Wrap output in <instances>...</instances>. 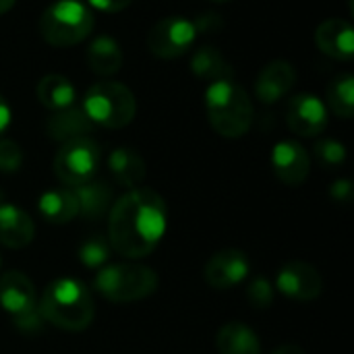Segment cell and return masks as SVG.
Wrapping results in <instances>:
<instances>
[{"label":"cell","mask_w":354,"mask_h":354,"mask_svg":"<svg viewBox=\"0 0 354 354\" xmlns=\"http://www.w3.org/2000/svg\"><path fill=\"white\" fill-rule=\"evenodd\" d=\"M168 209L151 189H131L110 207L108 243L127 259L147 257L166 232Z\"/></svg>","instance_id":"1"},{"label":"cell","mask_w":354,"mask_h":354,"mask_svg":"<svg viewBox=\"0 0 354 354\" xmlns=\"http://www.w3.org/2000/svg\"><path fill=\"white\" fill-rule=\"evenodd\" d=\"M39 313L44 322L66 330V332H81L93 322V299L87 286L73 278H60L46 286Z\"/></svg>","instance_id":"2"},{"label":"cell","mask_w":354,"mask_h":354,"mask_svg":"<svg viewBox=\"0 0 354 354\" xmlns=\"http://www.w3.org/2000/svg\"><path fill=\"white\" fill-rule=\"evenodd\" d=\"M205 112L214 131L222 137H243L253 124V102L232 79L214 81L205 89Z\"/></svg>","instance_id":"3"},{"label":"cell","mask_w":354,"mask_h":354,"mask_svg":"<svg viewBox=\"0 0 354 354\" xmlns=\"http://www.w3.org/2000/svg\"><path fill=\"white\" fill-rule=\"evenodd\" d=\"M93 29V12L81 0H56L39 17L41 37L56 48L83 41Z\"/></svg>","instance_id":"4"},{"label":"cell","mask_w":354,"mask_h":354,"mask_svg":"<svg viewBox=\"0 0 354 354\" xmlns=\"http://www.w3.org/2000/svg\"><path fill=\"white\" fill-rule=\"evenodd\" d=\"M81 108L93 124L120 129L135 118L137 100L133 91L118 81H97L87 89Z\"/></svg>","instance_id":"5"},{"label":"cell","mask_w":354,"mask_h":354,"mask_svg":"<svg viewBox=\"0 0 354 354\" xmlns=\"http://www.w3.org/2000/svg\"><path fill=\"white\" fill-rule=\"evenodd\" d=\"M95 288L112 303H135L156 292L158 274L139 263H114L97 272Z\"/></svg>","instance_id":"6"},{"label":"cell","mask_w":354,"mask_h":354,"mask_svg":"<svg viewBox=\"0 0 354 354\" xmlns=\"http://www.w3.org/2000/svg\"><path fill=\"white\" fill-rule=\"evenodd\" d=\"M100 160L102 151L97 143L89 137H79L60 145L54 158V172L60 183L68 187H79L95 176Z\"/></svg>","instance_id":"7"},{"label":"cell","mask_w":354,"mask_h":354,"mask_svg":"<svg viewBox=\"0 0 354 354\" xmlns=\"http://www.w3.org/2000/svg\"><path fill=\"white\" fill-rule=\"evenodd\" d=\"M195 37H197V29L193 21L178 15H170L160 19L151 27V31L147 33V46L151 54H156L158 58L172 60L187 54L195 44Z\"/></svg>","instance_id":"8"},{"label":"cell","mask_w":354,"mask_h":354,"mask_svg":"<svg viewBox=\"0 0 354 354\" xmlns=\"http://www.w3.org/2000/svg\"><path fill=\"white\" fill-rule=\"evenodd\" d=\"M249 257L239 249H224L209 257L203 276L205 282L216 290H230L249 276Z\"/></svg>","instance_id":"9"},{"label":"cell","mask_w":354,"mask_h":354,"mask_svg":"<svg viewBox=\"0 0 354 354\" xmlns=\"http://www.w3.org/2000/svg\"><path fill=\"white\" fill-rule=\"evenodd\" d=\"M276 288L292 301H315L324 292V280L313 266L292 261L278 272Z\"/></svg>","instance_id":"10"},{"label":"cell","mask_w":354,"mask_h":354,"mask_svg":"<svg viewBox=\"0 0 354 354\" xmlns=\"http://www.w3.org/2000/svg\"><path fill=\"white\" fill-rule=\"evenodd\" d=\"M286 122L292 133L301 137H315L328 124V108L317 95L299 93L288 102Z\"/></svg>","instance_id":"11"},{"label":"cell","mask_w":354,"mask_h":354,"mask_svg":"<svg viewBox=\"0 0 354 354\" xmlns=\"http://www.w3.org/2000/svg\"><path fill=\"white\" fill-rule=\"evenodd\" d=\"M272 170L284 185L297 187L307 180L311 160L307 149L299 141H280L272 149Z\"/></svg>","instance_id":"12"},{"label":"cell","mask_w":354,"mask_h":354,"mask_svg":"<svg viewBox=\"0 0 354 354\" xmlns=\"http://www.w3.org/2000/svg\"><path fill=\"white\" fill-rule=\"evenodd\" d=\"M297 83V71L288 60L268 62L255 83V93L263 104H274L282 100Z\"/></svg>","instance_id":"13"},{"label":"cell","mask_w":354,"mask_h":354,"mask_svg":"<svg viewBox=\"0 0 354 354\" xmlns=\"http://www.w3.org/2000/svg\"><path fill=\"white\" fill-rule=\"evenodd\" d=\"M35 288L31 280L21 272H4L0 276V307L12 317L23 315L35 307Z\"/></svg>","instance_id":"14"},{"label":"cell","mask_w":354,"mask_h":354,"mask_svg":"<svg viewBox=\"0 0 354 354\" xmlns=\"http://www.w3.org/2000/svg\"><path fill=\"white\" fill-rule=\"evenodd\" d=\"M317 48L336 60H351L354 56V29L342 19H328L315 31Z\"/></svg>","instance_id":"15"},{"label":"cell","mask_w":354,"mask_h":354,"mask_svg":"<svg viewBox=\"0 0 354 354\" xmlns=\"http://www.w3.org/2000/svg\"><path fill=\"white\" fill-rule=\"evenodd\" d=\"M93 131V122L79 106H68L62 110H54L46 122V133L52 141L66 143L79 137H87Z\"/></svg>","instance_id":"16"},{"label":"cell","mask_w":354,"mask_h":354,"mask_svg":"<svg viewBox=\"0 0 354 354\" xmlns=\"http://www.w3.org/2000/svg\"><path fill=\"white\" fill-rule=\"evenodd\" d=\"M35 226L27 212L12 203H0V245L23 249L33 241Z\"/></svg>","instance_id":"17"},{"label":"cell","mask_w":354,"mask_h":354,"mask_svg":"<svg viewBox=\"0 0 354 354\" xmlns=\"http://www.w3.org/2000/svg\"><path fill=\"white\" fill-rule=\"evenodd\" d=\"M83 220H100L112 207V189L104 180H87L73 189Z\"/></svg>","instance_id":"18"},{"label":"cell","mask_w":354,"mask_h":354,"mask_svg":"<svg viewBox=\"0 0 354 354\" xmlns=\"http://www.w3.org/2000/svg\"><path fill=\"white\" fill-rule=\"evenodd\" d=\"M37 209L48 224H68L79 216L77 197L71 189H50L37 199Z\"/></svg>","instance_id":"19"},{"label":"cell","mask_w":354,"mask_h":354,"mask_svg":"<svg viewBox=\"0 0 354 354\" xmlns=\"http://www.w3.org/2000/svg\"><path fill=\"white\" fill-rule=\"evenodd\" d=\"M216 348L220 354H261V342L249 326L232 322L218 332Z\"/></svg>","instance_id":"20"},{"label":"cell","mask_w":354,"mask_h":354,"mask_svg":"<svg viewBox=\"0 0 354 354\" xmlns=\"http://www.w3.org/2000/svg\"><path fill=\"white\" fill-rule=\"evenodd\" d=\"M108 168L112 176L127 189H137L145 178V162L131 147H118L108 158Z\"/></svg>","instance_id":"21"},{"label":"cell","mask_w":354,"mask_h":354,"mask_svg":"<svg viewBox=\"0 0 354 354\" xmlns=\"http://www.w3.org/2000/svg\"><path fill=\"white\" fill-rule=\"evenodd\" d=\"M87 64L100 77L114 75L122 66V52L112 37L100 35L87 48Z\"/></svg>","instance_id":"22"},{"label":"cell","mask_w":354,"mask_h":354,"mask_svg":"<svg viewBox=\"0 0 354 354\" xmlns=\"http://www.w3.org/2000/svg\"><path fill=\"white\" fill-rule=\"evenodd\" d=\"M35 95L48 110H62L75 104V87L62 75H46L35 87Z\"/></svg>","instance_id":"23"},{"label":"cell","mask_w":354,"mask_h":354,"mask_svg":"<svg viewBox=\"0 0 354 354\" xmlns=\"http://www.w3.org/2000/svg\"><path fill=\"white\" fill-rule=\"evenodd\" d=\"M191 68L199 79H205L209 83L232 79V66L226 60V56L216 50L214 46H203L195 52L191 60Z\"/></svg>","instance_id":"24"},{"label":"cell","mask_w":354,"mask_h":354,"mask_svg":"<svg viewBox=\"0 0 354 354\" xmlns=\"http://www.w3.org/2000/svg\"><path fill=\"white\" fill-rule=\"evenodd\" d=\"M328 104L340 118H351L354 112V77L338 75L328 87Z\"/></svg>","instance_id":"25"},{"label":"cell","mask_w":354,"mask_h":354,"mask_svg":"<svg viewBox=\"0 0 354 354\" xmlns=\"http://www.w3.org/2000/svg\"><path fill=\"white\" fill-rule=\"evenodd\" d=\"M110 257V243L104 236H91L79 247V259L85 268H102Z\"/></svg>","instance_id":"26"},{"label":"cell","mask_w":354,"mask_h":354,"mask_svg":"<svg viewBox=\"0 0 354 354\" xmlns=\"http://www.w3.org/2000/svg\"><path fill=\"white\" fill-rule=\"evenodd\" d=\"M315 156L317 160L328 166V168H336V166H342L344 160H346V147L336 141V139H322L315 143Z\"/></svg>","instance_id":"27"},{"label":"cell","mask_w":354,"mask_h":354,"mask_svg":"<svg viewBox=\"0 0 354 354\" xmlns=\"http://www.w3.org/2000/svg\"><path fill=\"white\" fill-rule=\"evenodd\" d=\"M247 301L255 309H268L274 303V286L266 278H255L247 288Z\"/></svg>","instance_id":"28"},{"label":"cell","mask_w":354,"mask_h":354,"mask_svg":"<svg viewBox=\"0 0 354 354\" xmlns=\"http://www.w3.org/2000/svg\"><path fill=\"white\" fill-rule=\"evenodd\" d=\"M23 164V151L17 141L0 139V172H17Z\"/></svg>","instance_id":"29"},{"label":"cell","mask_w":354,"mask_h":354,"mask_svg":"<svg viewBox=\"0 0 354 354\" xmlns=\"http://www.w3.org/2000/svg\"><path fill=\"white\" fill-rule=\"evenodd\" d=\"M12 322H15V328L19 332H23V334H27V336L39 334L44 330V324H46L41 313H39V309H33V311L23 313V315H17V317H12Z\"/></svg>","instance_id":"30"},{"label":"cell","mask_w":354,"mask_h":354,"mask_svg":"<svg viewBox=\"0 0 354 354\" xmlns=\"http://www.w3.org/2000/svg\"><path fill=\"white\" fill-rule=\"evenodd\" d=\"M330 195H332V199L336 201V203H344V205H348L351 201H353V183L351 180H346V178H340V180H336L332 187H330Z\"/></svg>","instance_id":"31"},{"label":"cell","mask_w":354,"mask_h":354,"mask_svg":"<svg viewBox=\"0 0 354 354\" xmlns=\"http://www.w3.org/2000/svg\"><path fill=\"white\" fill-rule=\"evenodd\" d=\"M89 4L97 10H106V12H118L122 8H127L131 4V0H89Z\"/></svg>","instance_id":"32"},{"label":"cell","mask_w":354,"mask_h":354,"mask_svg":"<svg viewBox=\"0 0 354 354\" xmlns=\"http://www.w3.org/2000/svg\"><path fill=\"white\" fill-rule=\"evenodd\" d=\"M8 124H10V108L4 102V97L0 95V135L8 129Z\"/></svg>","instance_id":"33"},{"label":"cell","mask_w":354,"mask_h":354,"mask_svg":"<svg viewBox=\"0 0 354 354\" xmlns=\"http://www.w3.org/2000/svg\"><path fill=\"white\" fill-rule=\"evenodd\" d=\"M272 354H307L301 346H295V344H284L280 348H276Z\"/></svg>","instance_id":"34"},{"label":"cell","mask_w":354,"mask_h":354,"mask_svg":"<svg viewBox=\"0 0 354 354\" xmlns=\"http://www.w3.org/2000/svg\"><path fill=\"white\" fill-rule=\"evenodd\" d=\"M15 4V0H0V15H4L6 10H10Z\"/></svg>","instance_id":"35"},{"label":"cell","mask_w":354,"mask_h":354,"mask_svg":"<svg viewBox=\"0 0 354 354\" xmlns=\"http://www.w3.org/2000/svg\"><path fill=\"white\" fill-rule=\"evenodd\" d=\"M0 203H4V195H2V191H0Z\"/></svg>","instance_id":"36"},{"label":"cell","mask_w":354,"mask_h":354,"mask_svg":"<svg viewBox=\"0 0 354 354\" xmlns=\"http://www.w3.org/2000/svg\"><path fill=\"white\" fill-rule=\"evenodd\" d=\"M214 2H226V0H214Z\"/></svg>","instance_id":"37"}]
</instances>
